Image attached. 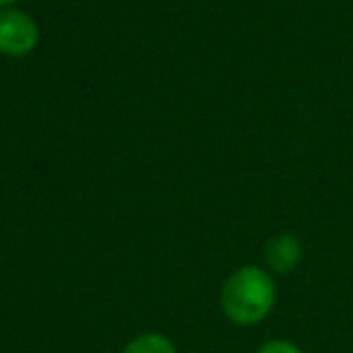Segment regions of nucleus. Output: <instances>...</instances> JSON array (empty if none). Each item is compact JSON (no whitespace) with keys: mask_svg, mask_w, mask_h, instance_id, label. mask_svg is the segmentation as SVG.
Instances as JSON below:
<instances>
[{"mask_svg":"<svg viewBox=\"0 0 353 353\" xmlns=\"http://www.w3.org/2000/svg\"><path fill=\"white\" fill-rule=\"evenodd\" d=\"M254 353H303V348L288 339H271V341L261 343Z\"/></svg>","mask_w":353,"mask_h":353,"instance_id":"nucleus-5","label":"nucleus"},{"mask_svg":"<svg viewBox=\"0 0 353 353\" xmlns=\"http://www.w3.org/2000/svg\"><path fill=\"white\" fill-rule=\"evenodd\" d=\"M39 44V27L17 8H0V54L27 56Z\"/></svg>","mask_w":353,"mask_h":353,"instance_id":"nucleus-2","label":"nucleus"},{"mask_svg":"<svg viewBox=\"0 0 353 353\" xmlns=\"http://www.w3.org/2000/svg\"><path fill=\"white\" fill-rule=\"evenodd\" d=\"M15 3H20V0H0V8H12Z\"/></svg>","mask_w":353,"mask_h":353,"instance_id":"nucleus-6","label":"nucleus"},{"mask_svg":"<svg viewBox=\"0 0 353 353\" xmlns=\"http://www.w3.org/2000/svg\"><path fill=\"white\" fill-rule=\"evenodd\" d=\"M121 353H176V346L172 343L170 336L160 332H145L133 336L131 341L123 346Z\"/></svg>","mask_w":353,"mask_h":353,"instance_id":"nucleus-4","label":"nucleus"},{"mask_svg":"<svg viewBox=\"0 0 353 353\" xmlns=\"http://www.w3.org/2000/svg\"><path fill=\"white\" fill-rule=\"evenodd\" d=\"M276 305V283L269 271L259 266H240L221 288L223 314L232 324L254 327L264 322Z\"/></svg>","mask_w":353,"mask_h":353,"instance_id":"nucleus-1","label":"nucleus"},{"mask_svg":"<svg viewBox=\"0 0 353 353\" xmlns=\"http://www.w3.org/2000/svg\"><path fill=\"white\" fill-rule=\"evenodd\" d=\"M264 256L274 274H290L303 261V242L290 232H281L266 242Z\"/></svg>","mask_w":353,"mask_h":353,"instance_id":"nucleus-3","label":"nucleus"}]
</instances>
